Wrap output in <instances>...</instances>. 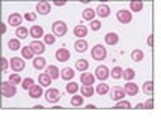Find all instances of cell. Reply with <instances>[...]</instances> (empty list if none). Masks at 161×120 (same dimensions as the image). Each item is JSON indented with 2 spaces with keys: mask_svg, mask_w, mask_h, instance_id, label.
<instances>
[{
  "mask_svg": "<svg viewBox=\"0 0 161 120\" xmlns=\"http://www.w3.org/2000/svg\"><path fill=\"white\" fill-rule=\"evenodd\" d=\"M21 56H23V59H27V60L33 59V53L30 51L29 45H27V47H21Z\"/></svg>",
  "mask_w": 161,
  "mask_h": 120,
  "instance_id": "8d00e7d4",
  "label": "cell"
},
{
  "mask_svg": "<svg viewBox=\"0 0 161 120\" xmlns=\"http://www.w3.org/2000/svg\"><path fill=\"white\" fill-rule=\"evenodd\" d=\"M124 92L129 96H136L138 93V87L137 84H134L133 81H129V83L125 84V87H124Z\"/></svg>",
  "mask_w": 161,
  "mask_h": 120,
  "instance_id": "d6986e66",
  "label": "cell"
},
{
  "mask_svg": "<svg viewBox=\"0 0 161 120\" xmlns=\"http://www.w3.org/2000/svg\"><path fill=\"white\" fill-rule=\"evenodd\" d=\"M143 108H148V110H152V108H154V101H152V98H149V99L143 104Z\"/></svg>",
  "mask_w": 161,
  "mask_h": 120,
  "instance_id": "bcb514c9",
  "label": "cell"
},
{
  "mask_svg": "<svg viewBox=\"0 0 161 120\" xmlns=\"http://www.w3.org/2000/svg\"><path fill=\"white\" fill-rule=\"evenodd\" d=\"M24 20H27V21H35V20H36V14H33V12H26V14H24Z\"/></svg>",
  "mask_w": 161,
  "mask_h": 120,
  "instance_id": "f6af8a7d",
  "label": "cell"
},
{
  "mask_svg": "<svg viewBox=\"0 0 161 120\" xmlns=\"http://www.w3.org/2000/svg\"><path fill=\"white\" fill-rule=\"evenodd\" d=\"M80 81L83 86H92V84H95V77L91 72H83L80 75Z\"/></svg>",
  "mask_w": 161,
  "mask_h": 120,
  "instance_id": "e0dca14e",
  "label": "cell"
},
{
  "mask_svg": "<svg viewBox=\"0 0 161 120\" xmlns=\"http://www.w3.org/2000/svg\"><path fill=\"white\" fill-rule=\"evenodd\" d=\"M113 108H125V110H129V108H131V104H129L128 101H125V99H122V101L116 102Z\"/></svg>",
  "mask_w": 161,
  "mask_h": 120,
  "instance_id": "b9f144b4",
  "label": "cell"
},
{
  "mask_svg": "<svg viewBox=\"0 0 161 120\" xmlns=\"http://www.w3.org/2000/svg\"><path fill=\"white\" fill-rule=\"evenodd\" d=\"M8 48H9L11 51L21 50V42H20L17 38H14V39H9V41H8Z\"/></svg>",
  "mask_w": 161,
  "mask_h": 120,
  "instance_id": "83f0119b",
  "label": "cell"
},
{
  "mask_svg": "<svg viewBox=\"0 0 161 120\" xmlns=\"http://www.w3.org/2000/svg\"><path fill=\"white\" fill-rule=\"evenodd\" d=\"M29 48H30V51L33 53V56L35 54H36V56H41V54L47 50L45 45H44V42H41V41H33V42H30Z\"/></svg>",
  "mask_w": 161,
  "mask_h": 120,
  "instance_id": "ba28073f",
  "label": "cell"
},
{
  "mask_svg": "<svg viewBox=\"0 0 161 120\" xmlns=\"http://www.w3.org/2000/svg\"><path fill=\"white\" fill-rule=\"evenodd\" d=\"M74 35L77 36V38H80V39H83L84 36L87 35V27H86V26H83V24L75 26V29H74Z\"/></svg>",
  "mask_w": 161,
  "mask_h": 120,
  "instance_id": "603a6c76",
  "label": "cell"
},
{
  "mask_svg": "<svg viewBox=\"0 0 161 120\" xmlns=\"http://www.w3.org/2000/svg\"><path fill=\"white\" fill-rule=\"evenodd\" d=\"M29 33H30V36L33 38L35 41H38V39H41V38H44V29L41 27V26H32L30 27V30H29Z\"/></svg>",
  "mask_w": 161,
  "mask_h": 120,
  "instance_id": "4fadbf2b",
  "label": "cell"
},
{
  "mask_svg": "<svg viewBox=\"0 0 161 120\" xmlns=\"http://www.w3.org/2000/svg\"><path fill=\"white\" fill-rule=\"evenodd\" d=\"M15 36H17V39L20 41V39H26L27 36H29V30L23 27V26H20L17 30H15Z\"/></svg>",
  "mask_w": 161,
  "mask_h": 120,
  "instance_id": "4316f807",
  "label": "cell"
},
{
  "mask_svg": "<svg viewBox=\"0 0 161 120\" xmlns=\"http://www.w3.org/2000/svg\"><path fill=\"white\" fill-rule=\"evenodd\" d=\"M33 84H35V81H33V78H32V77H27V78L21 80V87H23L24 90H29Z\"/></svg>",
  "mask_w": 161,
  "mask_h": 120,
  "instance_id": "74e56055",
  "label": "cell"
},
{
  "mask_svg": "<svg viewBox=\"0 0 161 120\" xmlns=\"http://www.w3.org/2000/svg\"><path fill=\"white\" fill-rule=\"evenodd\" d=\"M75 69L80 72H86L87 69H89V62L86 59H78L77 62H75Z\"/></svg>",
  "mask_w": 161,
  "mask_h": 120,
  "instance_id": "cb8c5ba5",
  "label": "cell"
},
{
  "mask_svg": "<svg viewBox=\"0 0 161 120\" xmlns=\"http://www.w3.org/2000/svg\"><path fill=\"white\" fill-rule=\"evenodd\" d=\"M95 15H98L100 18H107V17L110 15V8H108L107 5H104V3H100V5L96 6Z\"/></svg>",
  "mask_w": 161,
  "mask_h": 120,
  "instance_id": "9a60e30c",
  "label": "cell"
},
{
  "mask_svg": "<svg viewBox=\"0 0 161 120\" xmlns=\"http://www.w3.org/2000/svg\"><path fill=\"white\" fill-rule=\"evenodd\" d=\"M86 108H87V110H95V108H96V105H93V104H87V105H86Z\"/></svg>",
  "mask_w": 161,
  "mask_h": 120,
  "instance_id": "f907efd6",
  "label": "cell"
},
{
  "mask_svg": "<svg viewBox=\"0 0 161 120\" xmlns=\"http://www.w3.org/2000/svg\"><path fill=\"white\" fill-rule=\"evenodd\" d=\"M21 23H23V17L18 12H14V14H11L8 17V24L12 26V27H15V29H18L21 26Z\"/></svg>",
  "mask_w": 161,
  "mask_h": 120,
  "instance_id": "9c48e42d",
  "label": "cell"
},
{
  "mask_svg": "<svg viewBox=\"0 0 161 120\" xmlns=\"http://www.w3.org/2000/svg\"><path fill=\"white\" fill-rule=\"evenodd\" d=\"M45 74L50 77V80H57L59 77H60V71H59V68L56 66V65H50V66H47Z\"/></svg>",
  "mask_w": 161,
  "mask_h": 120,
  "instance_id": "2e32d148",
  "label": "cell"
},
{
  "mask_svg": "<svg viewBox=\"0 0 161 120\" xmlns=\"http://www.w3.org/2000/svg\"><path fill=\"white\" fill-rule=\"evenodd\" d=\"M116 18H117L119 23L128 24V23H131V20H133V14L128 9H121V11L116 12Z\"/></svg>",
  "mask_w": 161,
  "mask_h": 120,
  "instance_id": "52a82bcc",
  "label": "cell"
},
{
  "mask_svg": "<svg viewBox=\"0 0 161 120\" xmlns=\"http://www.w3.org/2000/svg\"><path fill=\"white\" fill-rule=\"evenodd\" d=\"M83 96H78V95H74L71 98V105L72 107H81L83 105Z\"/></svg>",
  "mask_w": 161,
  "mask_h": 120,
  "instance_id": "d590c367",
  "label": "cell"
},
{
  "mask_svg": "<svg viewBox=\"0 0 161 120\" xmlns=\"http://www.w3.org/2000/svg\"><path fill=\"white\" fill-rule=\"evenodd\" d=\"M9 66H11V69L14 72H21L26 68V62H24L21 57H12L11 60H9Z\"/></svg>",
  "mask_w": 161,
  "mask_h": 120,
  "instance_id": "5b68a950",
  "label": "cell"
},
{
  "mask_svg": "<svg viewBox=\"0 0 161 120\" xmlns=\"http://www.w3.org/2000/svg\"><path fill=\"white\" fill-rule=\"evenodd\" d=\"M95 92L98 93L100 96H103V95H107L108 92H110V87H108V84H105V83H100L98 86H96V89H95Z\"/></svg>",
  "mask_w": 161,
  "mask_h": 120,
  "instance_id": "d4e9b609",
  "label": "cell"
},
{
  "mask_svg": "<svg viewBox=\"0 0 161 120\" xmlns=\"http://www.w3.org/2000/svg\"><path fill=\"white\" fill-rule=\"evenodd\" d=\"M142 9H143V3H142V2H136V0H134V2L129 3V12H131V14H133V12H140Z\"/></svg>",
  "mask_w": 161,
  "mask_h": 120,
  "instance_id": "e575fe53",
  "label": "cell"
},
{
  "mask_svg": "<svg viewBox=\"0 0 161 120\" xmlns=\"http://www.w3.org/2000/svg\"><path fill=\"white\" fill-rule=\"evenodd\" d=\"M51 29H53V35L54 36H65L68 33V26L65 21H54Z\"/></svg>",
  "mask_w": 161,
  "mask_h": 120,
  "instance_id": "3957f363",
  "label": "cell"
},
{
  "mask_svg": "<svg viewBox=\"0 0 161 120\" xmlns=\"http://www.w3.org/2000/svg\"><path fill=\"white\" fill-rule=\"evenodd\" d=\"M110 98H112V101H116V102L122 101V99L125 98L124 89H122V87H113V89L110 90Z\"/></svg>",
  "mask_w": 161,
  "mask_h": 120,
  "instance_id": "30bf717a",
  "label": "cell"
},
{
  "mask_svg": "<svg viewBox=\"0 0 161 120\" xmlns=\"http://www.w3.org/2000/svg\"><path fill=\"white\" fill-rule=\"evenodd\" d=\"M83 18L84 20H89V21H92V20H95V11L93 9H84L83 11Z\"/></svg>",
  "mask_w": 161,
  "mask_h": 120,
  "instance_id": "f35d334b",
  "label": "cell"
},
{
  "mask_svg": "<svg viewBox=\"0 0 161 120\" xmlns=\"http://www.w3.org/2000/svg\"><path fill=\"white\" fill-rule=\"evenodd\" d=\"M44 96H45V101L48 104H56L60 101V92L57 89H48L44 93Z\"/></svg>",
  "mask_w": 161,
  "mask_h": 120,
  "instance_id": "277c9868",
  "label": "cell"
},
{
  "mask_svg": "<svg viewBox=\"0 0 161 120\" xmlns=\"http://www.w3.org/2000/svg\"><path fill=\"white\" fill-rule=\"evenodd\" d=\"M134 77H136V71H134L133 68H127V69L124 71V74H122V78H125L128 83H129Z\"/></svg>",
  "mask_w": 161,
  "mask_h": 120,
  "instance_id": "d6a6232c",
  "label": "cell"
},
{
  "mask_svg": "<svg viewBox=\"0 0 161 120\" xmlns=\"http://www.w3.org/2000/svg\"><path fill=\"white\" fill-rule=\"evenodd\" d=\"M8 81H9L12 86H15V84H21V77H20L18 74H11Z\"/></svg>",
  "mask_w": 161,
  "mask_h": 120,
  "instance_id": "60d3db41",
  "label": "cell"
},
{
  "mask_svg": "<svg viewBox=\"0 0 161 120\" xmlns=\"http://www.w3.org/2000/svg\"><path fill=\"white\" fill-rule=\"evenodd\" d=\"M74 75H75V72H74L72 68H65V69L60 71V77H62L65 81H71V80L74 78Z\"/></svg>",
  "mask_w": 161,
  "mask_h": 120,
  "instance_id": "7402d4cb",
  "label": "cell"
},
{
  "mask_svg": "<svg viewBox=\"0 0 161 120\" xmlns=\"http://www.w3.org/2000/svg\"><path fill=\"white\" fill-rule=\"evenodd\" d=\"M50 11H51V3H48V2H39L36 5V12L39 15H48Z\"/></svg>",
  "mask_w": 161,
  "mask_h": 120,
  "instance_id": "8fae6325",
  "label": "cell"
},
{
  "mask_svg": "<svg viewBox=\"0 0 161 120\" xmlns=\"http://www.w3.org/2000/svg\"><path fill=\"white\" fill-rule=\"evenodd\" d=\"M136 108H137V110H143V104H137V107Z\"/></svg>",
  "mask_w": 161,
  "mask_h": 120,
  "instance_id": "f5cc1de1",
  "label": "cell"
},
{
  "mask_svg": "<svg viewBox=\"0 0 161 120\" xmlns=\"http://www.w3.org/2000/svg\"><path fill=\"white\" fill-rule=\"evenodd\" d=\"M66 92H68L69 95H77V92H78V84L74 83V81H69L66 84Z\"/></svg>",
  "mask_w": 161,
  "mask_h": 120,
  "instance_id": "836d02e7",
  "label": "cell"
},
{
  "mask_svg": "<svg viewBox=\"0 0 161 120\" xmlns=\"http://www.w3.org/2000/svg\"><path fill=\"white\" fill-rule=\"evenodd\" d=\"M122 74H124V69H122L121 66H115L113 71L110 72V77H112L113 80H119V78H122Z\"/></svg>",
  "mask_w": 161,
  "mask_h": 120,
  "instance_id": "1f68e13d",
  "label": "cell"
},
{
  "mask_svg": "<svg viewBox=\"0 0 161 120\" xmlns=\"http://www.w3.org/2000/svg\"><path fill=\"white\" fill-rule=\"evenodd\" d=\"M8 68H9V62L5 59V57H2L0 59V69H2V72H6Z\"/></svg>",
  "mask_w": 161,
  "mask_h": 120,
  "instance_id": "ee69618b",
  "label": "cell"
},
{
  "mask_svg": "<svg viewBox=\"0 0 161 120\" xmlns=\"http://www.w3.org/2000/svg\"><path fill=\"white\" fill-rule=\"evenodd\" d=\"M33 68L35 69H38V71H42V69H45L47 68V60L42 57V56H38V57H35L33 59Z\"/></svg>",
  "mask_w": 161,
  "mask_h": 120,
  "instance_id": "ffe728a7",
  "label": "cell"
},
{
  "mask_svg": "<svg viewBox=\"0 0 161 120\" xmlns=\"http://www.w3.org/2000/svg\"><path fill=\"white\" fill-rule=\"evenodd\" d=\"M74 48H75L77 53H84V51L89 48V44H87V41H84V39H77L75 44H74Z\"/></svg>",
  "mask_w": 161,
  "mask_h": 120,
  "instance_id": "44dd1931",
  "label": "cell"
},
{
  "mask_svg": "<svg viewBox=\"0 0 161 120\" xmlns=\"http://www.w3.org/2000/svg\"><path fill=\"white\" fill-rule=\"evenodd\" d=\"M29 96H30L32 99H39L41 96H44V90H42V87L38 86V84H33V86L29 89Z\"/></svg>",
  "mask_w": 161,
  "mask_h": 120,
  "instance_id": "7c38bea8",
  "label": "cell"
},
{
  "mask_svg": "<svg viewBox=\"0 0 161 120\" xmlns=\"http://www.w3.org/2000/svg\"><path fill=\"white\" fill-rule=\"evenodd\" d=\"M91 54H92V59L93 60H98V62H101L107 57V48L101 45V44H96L95 47L92 48V51H91Z\"/></svg>",
  "mask_w": 161,
  "mask_h": 120,
  "instance_id": "6da1fadb",
  "label": "cell"
},
{
  "mask_svg": "<svg viewBox=\"0 0 161 120\" xmlns=\"http://www.w3.org/2000/svg\"><path fill=\"white\" fill-rule=\"evenodd\" d=\"M95 78H98L100 81H105L108 77H110V71H108V68L107 66H104V65H100V66H96V69H95V75H93Z\"/></svg>",
  "mask_w": 161,
  "mask_h": 120,
  "instance_id": "8992f818",
  "label": "cell"
},
{
  "mask_svg": "<svg viewBox=\"0 0 161 120\" xmlns=\"http://www.w3.org/2000/svg\"><path fill=\"white\" fill-rule=\"evenodd\" d=\"M148 45L149 47H154V36H149L148 38Z\"/></svg>",
  "mask_w": 161,
  "mask_h": 120,
  "instance_id": "c3c4849f",
  "label": "cell"
},
{
  "mask_svg": "<svg viewBox=\"0 0 161 120\" xmlns=\"http://www.w3.org/2000/svg\"><path fill=\"white\" fill-rule=\"evenodd\" d=\"M104 41H105L107 45L113 47V45H116L119 42V35L116 32H108V33H105V36H104Z\"/></svg>",
  "mask_w": 161,
  "mask_h": 120,
  "instance_id": "5bb4252c",
  "label": "cell"
},
{
  "mask_svg": "<svg viewBox=\"0 0 161 120\" xmlns=\"http://www.w3.org/2000/svg\"><path fill=\"white\" fill-rule=\"evenodd\" d=\"M143 92H145V95L152 98V93H154V83L152 81H146V83L143 84Z\"/></svg>",
  "mask_w": 161,
  "mask_h": 120,
  "instance_id": "f546056e",
  "label": "cell"
},
{
  "mask_svg": "<svg viewBox=\"0 0 161 120\" xmlns=\"http://www.w3.org/2000/svg\"><path fill=\"white\" fill-rule=\"evenodd\" d=\"M143 57H145V54H143L142 50H133V51H131V60H134V62H142Z\"/></svg>",
  "mask_w": 161,
  "mask_h": 120,
  "instance_id": "4dcf8cb0",
  "label": "cell"
},
{
  "mask_svg": "<svg viewBox=\"0 0 161 120\" xmlns=\"http://www.w3.org/2000/svg\"><path fill=\"white\" fill-rule=\"evenodd\" d=\"M35 110H42V108H44V107H42V105H35Z\"/></svg>",
  "mask_w": 161,
  "mask_h": 120,
  "instance_id": "816d5d0a",
  "label": "cell"
},
{
  "mask_svg": "<svg viewBox=\"0 0 161 120\" xmlns=\"http://www.w3.org/2000/svg\"><path fill=\"white\" fill-rule=\"evenodd\" d=\"M38 81H39V84H41V87H48V86L51 84V80H50V77L47 75L45 72H44V74H39Z\"/></svg>",
  "mask_w": 161,
  "mask_h": 120,
  "instance_id": "f1b7e54d",
  "label": "cell"
},
{
  "mask_svg": "<svg viewBox=\"0 0 161 120\" xmlns=\"http://www.w3.org/2000/svg\"><path fill=\"white\" fill-rule=\"evenodd\" d=\"M54 6H65L66 5V2H56V3H53Z\"/></svg>",
  "mask_w": 161,
  "mask_h": 120,
  "instance_id": "681fc988",
  "label": "cell"
},
{
  "mask_svg": "<svg viewBox=\"0 0 161 120\" xmlns=\"http://www.w3.org/2000/svg\"><path fill=\"white\" fill-rule=\"evenodd\" d=\"M69 57H71V53L66 48H59L56 51V60L57 62H68Z\"/></svg>",
  "mask_w": 161,
  "mask_h": 120,
  "instance_id": "ac0fdd59",
  "label": "cell"
},
{
  "mask_svg": "<svg viewBox=\"0 0 161 120\" xmlns=\"http://www.w3.org/2000/svg\"><path fill=\"white\" fill-rule=\"evenodd\" d=\"M80 92H81V96L83 98H91L95 93V89H93L92 86H83L80 89Z\"/></svg>",
  "mask_w": 161,
  "mask_h": 120,
  "instance_id": "484cf974",
  "label": "cell"
},
{
  "mask_svg": "<svg viewBox=\"0 0 161 120\" xmlns=\"http://www.w3.org/2000/svg\"><path fill=\"white\" fill-rule=\"evenodd\" d=\"M56 42V36H53V33L44 35V45H53Z\"/></svg>",
  "mask_w": 161,
  "mask_h": 120,
  "instance_id": "ab89813d",
  "label": "cell"
},
{
  "mask_svg": "<svg viewBox=\"0 0 161 120\" xmlns=\"http://www.w3.org/2000/svg\"><path fill=\"white\" fill-rule=\"evenodd\" d=\"M6 30H8L6 24H5V23H2V26H0V32H2V35H5V33H6Z\"/></svg>",
  "mask_w": 161,
  "mask_h": 120,
  "instance_id": "7dc6e473",
  "label": "cell"
},
{
  "mask_svg": "<svg viewBox=\"0 0 161 120\" xmlns=\"http://www.w3.org/2000/svg\"><path fill=\"white\" fill-rule=\"evenodd\" d=\"M0 92H2V96L3 98H12V96H15V93H17V87L12 86L9 81H3L2 86H0Z\"/></svg>",
  "mask_w": 161,
  "mask_h": 120,
  "instance_id": "7a4b0ae2",
  "label": "cell"
},
{
  "mask_svg": "<svg viewBox=\"0 0 161 120\" xmlns=\"http://www.w3.org/2000/svg\"><path fill=\"white\" fill-rule=\"evenodd\" d=\"M89 27L92 29L93 32H96V30H100V29H101V21H100V20H92L91 24H89Z\"/></svg>",
  "mask_w": 161,
  "mask_h": 120,
  "instance_id": "7bdbcfd3",
  "label": "cell"
}]
</instances>
